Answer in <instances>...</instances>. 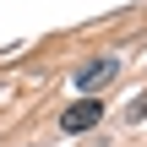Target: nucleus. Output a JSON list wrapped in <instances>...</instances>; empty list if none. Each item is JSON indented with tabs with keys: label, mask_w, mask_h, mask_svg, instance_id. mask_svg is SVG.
Listing matches in <instances>:
<instances>
[{
	"label": "nucleus",
	"mask_w": 147,
	"mask_h": 147,
	"mask_svg": "<svg viewBox=\"0 0 147 147\" xmlns=\"http://www.w3.org/2000/svg\"><path fill=\"white\" fill-rule=\"evenodd\" d=\"M98 120H104V104H98V98H76V104L60 115V131H65V136H82V131H93Z\"/></svg>",
	"instance_id": "obj_1"
},
{
	"label": "nucleus",
	"mask_w": 147,
	"mask_h": 147,
	"mask_svg": "<svg viewBox=\"0 0 147 147\" xmlns=\"http://www.w3.org/2000/svg\"><path fill=\"white\" fill-rule=\"evenodd\" d=\"M115 76H120V60H115V55H104V60H93V65H82V71H76V87H82V93H93V87H109Z\"/></svg>",
	"instance_id": "obj_2"
},
{
	"label": "nucleus",
	"mask_w": 147,
	"mask_h": 147,
	"mask_svg": "<svg viewBox=\"0 0 147 147\" xmlns=\"http://www.w3.org/2000/svg\"><path fill=\"white\" fill-rule=\"evenodd\" d=\"M142 115H147V93L136 98V104H131V120H142Z\"/></svg>",
	"instance_id": "obj_3"
}]
</instances>
